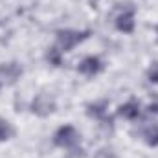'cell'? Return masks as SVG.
Listing matches in <instances>:
<instances>
[{"mask_svg":"<svg viewBox=\"0 0 158 158\" xmlns=\"http://www.w3.org/2000/svg\"><path fill=\"white\" fill-rule=\"evenodd\" d=\"M107 112V101H99V103H90L86 105V114L94 119H103Z\"/></svg>","mask_w":158,"mask_h":158,"instance_id":"8","label":"cell"},{"mask_svg":"<svg viewBox=\"0 0 158 158\" xmlns=\"http://www.w3.org/2000/svg\"><path fill=\"white\" fill-rule=\"evenodd\" d=\"M143 138L147 142V145L151 147H158V125L156 123H151L143 129Z\"/></svg>","mask_w":158,"mask_h":158,"instance_id":"9","label":"cell"},{"mask_svg":"<svg viewBox=\"0 0 158 158\" xmlns=\"http://www.w3.org/2000/svg\"><path fill=\"white\" fill-rule=\"evenodd\" d=\"M101 70H103V63H101L99 57H94V55L85 57L77 66V72H81L83 76H96Z\"/></svg>","mask_w":158,"mask_h":158,"instance_id":"4","label":"cell"},{"mask_svg":"<svg viewBox=\"0 0 158 158\" xmlns=\"http://www.w3.org/2000/svg\"><path fill=\"white\" fill-rule=\"evenodd\" d=\"M20 74H22V68L17 63H4L0 66V76H4L7 79V83H15L17 79L20 77Z\"/></svg>","mask_w":158,"mask_h":158,"instance_id":"6","label":"cell"},{"mask_svg":"<svg viewBox=\"0 0 158 158\" xmlns=\"http://www.w3.org/2000/svg\"><path fill=\"white\" fill-rule=\"evenodd\" d=\"M61 53H63V52H61L59 48H50L48 53H46L48 63L53 64V66H61Z\"/></svg>","mask_w":158,"mask_h":158,"instance_id":"10","label":"cell"},{"mask_svg":"<svg viewBox=\"0 0 158 158\" xmlns=\"http://www.w3.org/2000/svg\"><path fill=\"white\" fill-rule=\"evenodd\" d=\"M30 109H31L33 114H37L40 118H46V116H50V114L55 110V101H53V98L48 96V94H37V96L33 98Z\"/></svg>","mask_w":158,"mask_h":158,"instance_id":"3","label":"cell"},{"mask_svg":"<svg viewBox=\"0 0 158 158\" xmlns=\"http://www.w3.org/2000/svg\"><path fill=\"white\" fill-rule=\"evenodd\" d=\"M147 110H149V112H153V114H158V96H155V101H151V103H149Z\"/></svg>","mask_w":158,"mask_h":158,"instance_id":"13","label":"cell"},{"mask_svg":"<svg viewBox=\"0 0 158 158\" xmlns=\"http://www.w3.org/2000/svg\"><path fill=\"white\" fill-rule=\"evenodd\" d=\"M90 31H74V30H59L57 31V48L61 52H70L79 42L88 39Z\"/></svg>","mask_w":158,"mask_h":158,"instance_id":"1","label":"cell"},{"mask_svg":"<svg viewBox=\"0 0 158 158\" xmlns=\"http://www.w3.org/2000/svg\"><path fill=\"white\" fill-rule=\"evenodd\" d=\"M0 88H2V83H0Z\"/></svg>","mask_w":158,"mask_h":158,"instance_id":"14","label":"cell"},{"mask_svg":"<svg viewBox=\"0 0 158 158\" xmlns=\"http://www.w3.org/2000/svg\"><path fill=\"white\" fill-rule=\"evenodd\" d=\"M116 28L123 33H132L134 31V11L132 9L123 11L116 19Z\"/></svg>","mask_w":158,"mask_h":158,"instance_id":"5","label":"cell"},{"mask_svg":"<svg viewBox=\"0 0 158 158\" xmlns=\"http://www.w3.org/2000/svg\"><path fill=\"white\" fill-rule=\"evenodd\" d=\"M13 136V129L6 119H0V142H6Z\"/></svg>","mask_w":158,"mask_h":158,"instance_id":"11","label":"cell"},{"mask_svg":"<svg viewBox=\"0 0 158 158\" xmlns=\"http://www.w3.org/2000/svg\"><path fill=\"white\" fill-rule=\"evenodd\" d=\"M156 31H158V28H156Z\"/></svg>","mask_w":158,"mask_h":158,"instance_id":"15","label":"cell"},{"mask_svg":"<svg viewBox=\"0 0 158 158\" xmlns=\"http://www.w3.org/2000/svg\"><path fill=\"white\" fill-rule=\"evenodd\" d=\"M118 114L121 116V118H125V119H136L138 116H140V103L129 101V103L119 105Z\"/></svg>","mask_w":158,"mask_h":158,"instance_id":"7","label":"cell"},{"mask_svg":"<svg viewBox=\"0 0 158 158\" xmlns=\"http://www.w3.org/2000/svg\"><path fill=\"white\" fill-rule=\"evenodd\" d=\"M147 77H149L151 83H158V63H153L151 64V68L147 72Z\"/></svg>","mask_w":158,"mask_h":158,"instance_id":"12","label":"cell"},{"mask_svg":"<svg viewBox=\"0 0 158 158\" xmlns=\"http://www.w3.org/2000/svg\"><path fill=\"white\" fill-rule=\"evenodd\" d=\"M53 143L57 147H66V149H74L79 143V132L76 127L72 125H63L57 129L55 136H53Z\"/></svg>","mask_w":158,"mask_h":158,"instance_id":"2","label":"cell"}]
</instances>
